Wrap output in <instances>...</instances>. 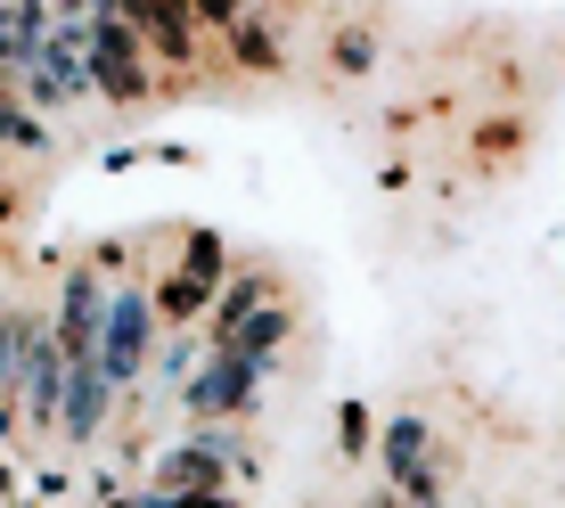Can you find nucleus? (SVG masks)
Listing matches in <instances>:
<instances>
[{
    "instance_id": "nucleus-3",
    "label": "nucleus",
    "mask_w": 565,
    "mask_h": 508,
    "mask_svg": "<svg viewBox=\"0 0 565 508\" xmlns=\"http://www.w3.org/2000/svg\"><path fill=\"white\" fill-rule=\"evenodd\" d=\"M213 279H222V239H213V230H189V263H181V279L156 287V311H164L172 328L198 320L205 296H213Z\"/></svg>"
},
{
    "instance_id": "nucleus-11",
    "label": "nucleus",
    "mask_w": 565,
    "mask_h": 508,
    "mask_svg": "<svg viewBox=\"0 0 565 508\" xmlns=\"http://www.w3.org/2000/svg\"><path fill=\"white\" fill-rule=\"evenodd\" d=\"M42 42H50L42 0H0V74H25Z\"/></svg>"
},
{
    "instance_id": "nucleus-12",
    "label": "nucleus",
    "mask_w": 565,
    "mask_h": 508,
    "mask_svg": "<svg viewBox=\"0 0 565 508\" xmlns=\"http://www.w3.org/2000/svg\"><path fill=\"white\" fill-rule=\"evenodd\" d=\"M107 394H115V385H107V369L99 361H74L66 369V419H57V426H66V435H99V410H107Z\"/></svg>"
},
{
    "instance_id": "nucleus-2",
    "label": "nucleus",
    "mask_w": 565,
    "mask_h": 508,
    "mask_svg": "<svg viewBox=\"0 0 565 508\" xmlns=\"http://www.w3.org/2000/svg\"><path fill=\"white\" fill-rule=\"evenodd\" d=\"M148 337H156V304L140 296V287L107 296V328H99V369H107V385H131V378H140Z\"/></svg>"
},
{
    "instance_id": "nucleus-16",
    "label": "nucleus",
    "mask_w": 565,
    "mask_h": 508,
    "mask_svg": "<svg viewBox=\"0 0 565 508\" xmlns=\"http://www.w3.org/2000/svg\"><path fill=\"white\" fill-rule=\"evenodd\" d=\"M369 57H377L369 33H337V74H369Z\"/></svg>"
},
{
    "instance_id": "nucleus-10",
    "label": "nucleus",
    "mask_w": 565,
    "mask_h": 508,
    "mask_svg": "<svg viewBox=\"0 0 565 508\" xmlns=\"http://www.w3.org/2000/svg\"><path fill=\"white\" fill-rule=\"evenodd\" d=\"M287 328H296V311H287L279 296H270L263 311H246V320H230V328H213L222 337V353H246V361H270L287 345Z\"/></svg>"
},
{
    "instance_id": "nucleus-17",
    "label": "nucleus",
    "mask_w": 565,
    "mask_h": 508,
    "mask_svg": "<svg viewBox=\"0 0 565 508\" xmlns=\"http://www.w3.org/2000/svg\"><path fill=\"white\" fill-rule=\"evenodd\" d=\"M189 9L213 17V25H238V17H246V0H189Z\"/></svg>"
},
{
    "instance_id": "nucleus-1",
    "label": "nucleus",
    "mask_w": 565,
    "mask_h": 508,
    "mask_svg": "<svg viewBox=\"0 0 565 508\" xmlns=\"http://www.w3.org/2000/svg\"><path fill=\"white\" fill-rule=\"evenodd\" d=\"M83 57H90V91H107V99H140V91H148L131 17H107V9H99V17L83 25Z\"/></svg>"
},
{
    "instance_id": "nucleus-15",
    "label": "nucleus",
    "mask_w": 565,
    "mask_h": 508,
    "mask_svg": "<svg viewBox=\"0 0 565 508\" xmlns=\"http://www.w3.org/2000/svg\"><path fill=\"white\" fill-rule=\"evenodd\" d=\"M263 304H270V279H230V287H222V320H213V328L246 320V311H263Z\"/></svg>"
},
{
    "instance_id": "nucleus-14",
    "label": "nucleus",
    "mask_w": 565,
    "mask_h": 508,
    "mask_svg": "<svg viewBox=\"0 0 565 508\" xmlns=\"http://www.w3.org/2000/svg\"><path fill=\"white\" fill-rule=\"evenodd\" d=\"M230 57H238V66H255V74H279V42H270L255 17H238V25H230Z\"/></svg>"
},
{
    "instance_id": "nucleus-7",
    "label": "nucleus",
    "mask_w": 565,
    "mask_h": 508,
    "mask_svg": "<svg viewBox=\"0 0 565 508\" xmlns=\"http://www.w3.org/2000/svg\"><path fill=\"white\" fill-rule=\"evenodd\" d=\"M263 361H246V353H213L205 361V378L189 385V410L198 419H230V410H255V394H263Z\"/></svg>"
},
{
    "instance_id": "nucleus-6",
    "label": "nucleus",
    "mask_w": 565,
    "mask_h": 508,
    "mask_svg": "<svg viewBox=\"0 0 565 508\" xmlns=\"http://www.w3.org/2000/svg\"><path fill=\"white\" fill-rule=\"evenodd\" d=\"M25 83H33V99H42V107H66V99H83V91H90V57H83V33H50V42L33 50Z\"/></svg>"
},
{
    "instance_id": "nucleus-4",
    "label": "nucleus",
    "mask_w": 565,
    "mask_h": 508,
    "mask_svg": "<svg viewBox=\"0 0 565 508\" xmlns=\"http://www.w3.org/2000/svg\"><path fill=\"white\" fill-rule=\"evenodd\" d=\"M99 328H107V287H99V271H74L66 304H57V353L66 361H99Z\"/></svg>"
},
{
    "instance_id": "nucleus-13",
    "label": "nucleus",
    "mask_w": 565,
    "mask_h": 508,
    "mask_svg": "<svg viewBox=\"0 0 565 508\" xmlns=\"http://www.w3.org/2000/svg\"><path fill=\"white\" fill-rule=\"evenodd\" d=\"M25 345H33V311H0V394H17V378H25Z\"/></svg>"
},
{
    "instance_id": "nucleus-20",
    "label": "nucleus",
    "mask_w": 565,
    "mask_h": 508,
    "mask_svg": "<svg viewBox=\"0 0 565 508\" xmlns=\"http://www.w3.org/2000/svg\"><path fill=\"white\" fill-rule=\"evenodd\" d=\"M50 9H57V17H83V9H90V0H50Z\"/></svg>"
},
{
    "instance_id": "nucleus-8",
    "label": "nucleus",
    "mask_w": 565,
    "mask_h": 508,
    "mask_svg": "<svg viewBox=\"0 0 565 508\" xmlns=\"http://www.w3.org/2000/svg\"><path fill=\"white\" fill-rule=\"evenodd\" d=\"M230 459H238V435H198L156 467V493H222Z\"/></svg>"
},
{
    "instance_id": "nucleus-5",
    "label": "nucleus",
    "mask_w": 565,
    "mask_h": 508,
    "mask_svg": "<svg viewBox=\"0 0 565 508\" xmlns=\"http://www.w3.org/2000/svg\"><path fill=\"white\" fill-rule=\"evenodd\" d=\"M66 353H57V337H42L33 328V345H25V378H17V402H25V419L33 426H57L66 419Z\"/></svg>"
},
{
    "instance_id": "nucleus-18",
    "label": "nucleus",
    "mask_w": 565,
    "mask_h": 508,
    "mask_svg": "<svg viewBox=\"0 0 565 508\" xmlns=\"http://www.w3.org/2000/svg\"><path fill=\"white\" fill-rule=\"evenodd\" d=\"M172 508H238V500H230V493H164Z\"/></svg>"
},
{
    "instance_id": "nucleus-21",
    "label": "nucleus",
    "mask_w": 565,
    "mask_h": 508,
    "mask_svg": "<svg viewBox=\"0 0 565 508\" xmlns=\"http://www.w3.org/2000/svg\"><path fill=\"white\" fill-rule=\"evenodd\" d=\"M369 508H402V500H394V493H377V500H369Z\"/></svg>"
},
{
    "instance_id": "nucleus-19",
    "label": "nucleus",
    "mask_w": 565,
    "mask_h": 508,
    "mask_svg": "<svg viewBox=\"0 0 565 508\" xmlns=\"http://www.w3.org/2000/svg\"><path fill=\"white\" fill-rule=\"evenodd\" d=\"M181 378H189V345L172 337V345H164V385H181Z\"/></svg>"
},
{
    "instance_id": "nucleus-9",
    "label": "nucleus",
    "mask_w": 565,
    "mask_h": 508,
    "mask_svg": "<svg viewBox=\"0 0 565 508\" xmlns=\"http://www.w3.org/2000/svg\"><path fill=\"white\" fill-rule=\"evenodd\" d=\"M385 476H394L418 508L443 500V476H435V459H426V419H394L385 426Z\"/></svg>"
}]
</instances>
